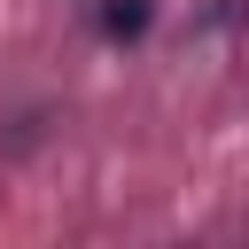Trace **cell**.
I'll return each instance as SVG.
<instances>
[{
	"label": "cell",
	"mask_w": 249,
	"mask_h": 249,
	"mask_svg": "<svg viewBox=\"0 0 249 249\" xmlns=\"http://www.w3.org/2000/svg\"><path fill=\"white\" fill-rule=\"evenodd\" d=\"M148 16H156L148 0H101V31H109V39H140Z\"/></svg>",
	"instance_id": "6da1fadb"
}]
</instances>
